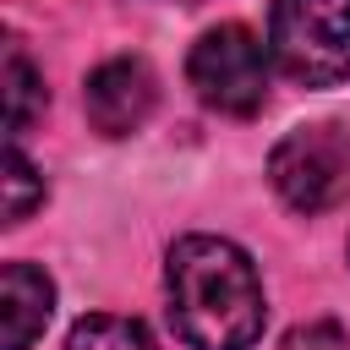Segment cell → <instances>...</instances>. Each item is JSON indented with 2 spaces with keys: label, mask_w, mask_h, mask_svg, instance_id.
Instances as JSON below:
<instances>
[{
  "label": "cell",
  "mask_w": 350,
  "mask_h": 350,
  "mask_svg": "<svg viewBox=\"0 0 350 350\" xmlns=\"http://www.w3.org/2000/svg\"><path fill=\"white\" fill-rule=\"evenodd\" d=\"M279 350H350V339L339 323H301Z\"/></svg>",
  "instance_id": "obj_10"
},
{
  "label": "cell",
  "mask_w": 350,
  "mask_h": 350,
  "mask_svg": "<svg viewBox=\"0 0 350 350\" xmlns=\"http://www.w3.org/2000/svg\"><path fill=\"white\" fill-rule=\"evenodd\" d=\"M55 312V284L44 279V268L33 262H5L0 273V323H5V345L0 350H27L44 323Z\"/></svg>",
  "instance_id": "obj_6"
},
{
  "label": "cell",
  "mask_w": 350,
  "mask_h": 350,
  "mask_svg": "<svg viewBox=\"0 0 350 350\" xmlns=\"http://www.w3.org/2000/svg\"><path fill=\"white\" fill-rule=\"evenodd\" d=\"M268 180L295 213H323L350 191V131L334 120L295 126L268 153Z\"/></svg>",
  "instance_id": "obj_3"
},
{
  "label": "cell",
  "mask_w": 350,
  "mask_h": 350,
  "mask_svg": "<svg viewBox=\"0 0 350 350\" xmlns=\"http://www.w3.org/2000/svg\"><path fill=\"white\" fill-rule=\"evenodd\" d=\"M66 350H153L148 345V328L131 323V317H115V312H93L71 328Z\"/></svg>",
  "instance_id": "obj_7"
},
{
  "label": "cell",
  "mask_w": 350,
  "mask_h": 350,
  "mask_svg": "<svg viewBox=\"0 0 350 350\" xmlns=\"http://www.w3.org/2000/svg\"><path fill=\"white\" fill-rule=\"evenodd\" d=\"M82 104H88L93 131H104V137H126V131H137V126L153 115V104H159V82H153L148 60L120 55V60H104V66L88 77Z\"/></svg>",
  "instance_id": "obj_5"
},
{
  "label": "cell",
  "mask_w": 350,
  "mask_h": 350,
  "mask_svg": "<svg viewBox=\"0 0 350 350\" xmlns=\"http://www.w3.org/2000/svg\"><path fill=\"white\" fill-rule=\"evenodd\" d=\"M33 202H44V180H38V170L27 164V153L11 142V148H5V219H11V224L27 219Z\"/></svg>",
  "instance_id": "obj_9"
},
{
  "label": "cell",
  "mask_w": 350,
  "mask_h": 350,
  "mask_svg": "<svg viewBox=\"0 0 350 350\" xmlns=\"http://www.w3.org/2000/svg\"><path fill=\"white\" fill-rule=\"evenodd\" d=\"M273 60L301 88H334L350 77V0H273Z\"/></svg>",
  "instance_id": "obj_2"
},
{
  "label": "cell",
  "mask_w": 350,
  "mask_h": 350,
  "mask_svg": "<svg viewBox=\"0 0 350 350\" xmlns=\"http://www.w3.org/2000/svg\"><path fill=\"white\" fill-rule=\"evenodd\" d=\"M170 323L191 350H252L262 339V284L241 246L180 235L170 246Z\"/></svg>",
  "instance_id": "obj_1"
},
{
  "label": "cell",
  "mask_w": 350,
  "mask_h": 350,
  "mask_svg": "<svg viewBox=\"0 0 350 350\" xmlns=\"http://www.w3.org/2000/svg\"><path fill=\"white\" fill-rule=\"evenodd\" d=\"M186 77H191L202 104H213L224 115H252L262 104V93H268V55H262L252 27L219 22L213 33H202L191 44Z\"/></svg>",
  "instance_id": "obj_4"
},
{
  "label": "cell",
  "mask_w": 350,
  "mask_h": 350,
  "mask_svg": "<svg viewBox=\"0 0 350 350\" xmlns=\"http://www.w3.org/2000/svg\"><path fill=\"white\" fill-rule=\"evenodd\" d=\"M44 109V88H38V71L27 66L22 49H5V115H11V131H27V120Z\"/></svg>",
  "instance_id": "obj_8"
}]
</instances>
